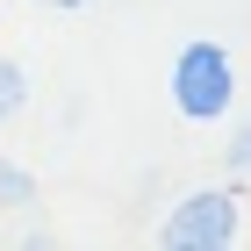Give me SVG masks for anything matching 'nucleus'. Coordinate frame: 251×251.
Segmentation results:
<instances>
[{
  "label": "nucleus",
  "instance_id": "423d86ee",
  "mask_svg": "<svg viewBox=\"0 0 251 251\" xmlns=\"http://www.w3.org/2000/svg\"><path fill=\"white\" fill-rule=\"evenodd\" d=\"M43 7H86V0H43Z\"/></svg>",
  "mask_w": 251,
  "mask_h": 251
},
{
  "label": "nucleus",
  "instance_id": "20e7f679",
  "mask_svg": "<svg viewBox=\"0 0 251 251\" xmlns=\"http://www.w3.org/2000/svg\"><path fill=\"white\" fill-rule=\"evenodd\" d=\"M22 108H29V72L15 58H0V122H15Z\"/></svg>",
  "mask_w": 251,
  "mask_h": 251
},
{
  "label": "nucleus",
  "instance_id": "7ed1b4c3",
  "mask_svg": "<svg viewBox=\"0 0 251 251\" xmlns=\"http://www.w3.org/2000/svg\"><path fill=\"white\" fill-rule=\"evenodd\" d=\"M29 201H36V173L15 165V158H0V208L15 215V208H29Z\"/></svg>",
  "mask_w": 251,
  "mask_h": 251
},
{
  "label": "nucleus",
  "instance_id": "39448f33",
  "mask_svg": "<svg viewBox=\"0 0 251 251\" xmlns=\"http://www.w3.org/2000/svg\"><path fill=\"white\" fill-rule=\"evenodd\" d=\"M223 165H230L237 179H251V122H237V129H230V144H223Z\"/></svg>",
  "mask_w": 251,
  "mask_h": 251
},
{
  "label": "nucleus",
  "instance_id": "f03ea898",
  "mask_svg": "<svg viewBox=\"0 0 251 251\" xmlns=\"http://www.w3.org/2000/svg\"><path fill=\"white\" fill-rule=\"evenodd\" d=\"M237 230H244L237 187H194V194L173 201L158 244H165V251H223V244H237Z\"/></svg>",
  "mask_w": 251,
  "mask_h": 251
},
{
  "label": "nucleus",
  "instance_id": "f257e3e1",
  "mask_svg": "<svg viewBox=\"0 0 251 251\" xmlns=\"http://www.w3.org/2000/svg\"><path fill=\"white\" fill-rule=\"evenodd\" d=\"M165 94H173V108L187 122H223L237 108V58L223 50V43H187L173 58V79H165Z\"/></svg>",
  "mask_w": 251,
  "mask_h": 251
}]
</instances>
